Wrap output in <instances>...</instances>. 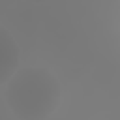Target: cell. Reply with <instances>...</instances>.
<instances>
[{
    "label": "cell",
    "mask_w": 120,
    "mask_h": 120,
    "mask_svg": "<svg viewBox=\"0 0 120 120\" xmlns=\"http://www.w3.org/2000/svg\"><path fill=\"white\" fill-rule=\"evenodd\" d=\"M6 101L21 120H45L60 101V82L45 68H22L6 86Z\"/></svg>",
    "instance_id": "1"
},
{
    "label": "cell",
    "mask_w": 120,
    "mask_h": 120,
    "mask_svg": "<svg viewBox=\"0 0 120 120\" xmlns=\"http://www.w3.org/2000/svg\"><path fill=\"white\" fill-rule=\"evenodd\" d=\"M19 66V47L11 34L0 26V84L8 82Z\"/></svg>",
    "instance_id": "2"
},
{
    "label": "cell",
    "mask_w": 120,
    "mask_h": 120,
    "mask_svg": "<svg viewBox=\"0 0 120 120\" xmlns=\"http://www.w3.org/2000/svg\"><path fill=\"white\" fill-rule=\"evenodd\" d=\"M28 2H45V0H28Z\"/></svg>",
    "instance_id": "3"
}]
</instances>
